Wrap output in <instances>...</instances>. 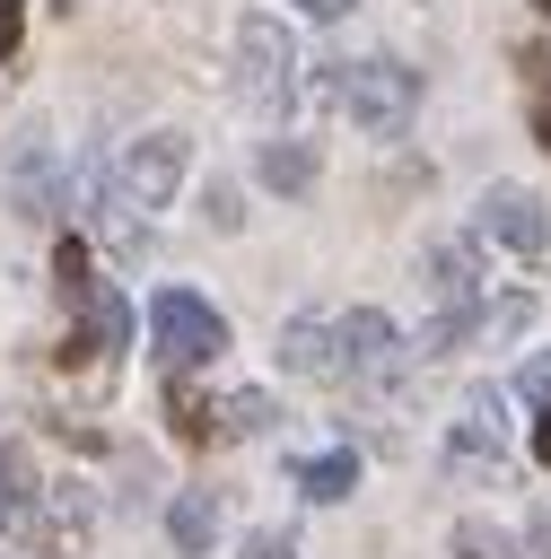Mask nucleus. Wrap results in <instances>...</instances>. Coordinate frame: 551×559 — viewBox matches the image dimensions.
Wrapping results in <instances>:
<instances>
[{"label": "nucleus", "mask_w": 551, "mask_h": 559, "mask_svg": "<svg viewBox=\"0 0 551 559\" xmlns=\"http://www.w3.org/2000/svg\"><path fill=\"white\" fill-rule=\"evenodd\" d=\"M236 96L254 114H289V96H297V35L271 9L236 17Z\"/></svg>", "instance_id": "1"}, {"label": "nucleus", "mask_w": 551, "mask_h": 559, "mask_svg": "<svg viewBox=\"0 0 551 559\" xmlns=\"http://www.w3.org/2000/svg\"><path fill=\"white\" fill-rule=\"evenodd\" d=\"M332 96H341V114L367 131V140H394V131H411V114H420V70L411 61H341V79H332Z\"/></svg>", "instance_id": "2"}, {"label": "nucleus", "mask_w": 551, "mask_h": 559, "mask_svg": "<svg viewBox=\"0 0 551 559\" xmlns=\"http://www.w3.org/2000/svg\"><path fill=\"white\" fill-rule=\"evenodd\" d=\"M184 157H192V140H184V131H149V140H131V148L114 157V175H105V201H114V210H131V218L166 210V201H175V183H184Z\"/></svg>", "instance_id": "3"}, {"label": "nucleus", "mask_w": 551, "mask_h": 559, "mask_svg": "<svg viewBox=\"0 0 551 559\" xmlns=\"http://www.w3.org/2000/svg\"><path fill=\"white\" fill-rule=\"evenodd\" d=\"M149 341H157L166 376H184V367H210L227 349V314L210 297H192V288H157L149 297Z\"/></svg>", "instance_id": "4"}, {"label": "nucleus", "mask_w": 551, "mask_h": 559, "mask_svg": "<svg viewBox=\"0 0 551 559\" xmlns=\"http://www.w3.org/2000/svg\"><path fill=\"white\" fill-rule=\"evenodd\" d=\"M9 201H17V218H35V227H61V218H70V166H61V148H52L44 131H17V140H9Z\"/></svg>", "instance_id": "5"}, {"label": "nucleus", "mask_w": 551, "mask_h": 559, "mask_svg": "<svg viewBox=\"0 0 551 559\" xmlns=\"http://www.w3.org/2000/svg\"><path fill=\"white\" fill-rule=\"evenodd\" d=\"M0 533L17 542V550H35L44 559V480H35V463H26V445L17 437H0Z\"/></svg>", "instance_id": "6"}, {"label": "nucleus", "mask_w": 551, "mask_h": 559, "mask_svg": "<svg viewBox=\"0 0 551 559\" xmlns=\"http://www.w3.org/2000/svg\"><path fill=\"white\" fill-rule=\"evenodd\" d=\"M472 227H481L490 245H507V253H542V245H551V210H542V192H525V183H490Z\"/></svg>", "instance_id": "7"}, {"label": "nucleus", "mask_w": 551, "mask_h": 559, "mask_svg": "<svg viewBox=\"0 0 551 559\" xmlns=\"http://www.w3.org/2000/svg\"><path fill=\"white\" fill-rule=\"evenodd\" d=\"M332 332H341V376H359V384H385V376H402V332H394V314H376V306H350Z\"/></svg>", "instance_id": "8"}, {"label": "nucleus", "mask_w": 551, "mask_h": 559, "mask_svg": "<svg viewBox=\"0 0 551 559\" xmlns=\"http://www.w3.org/2000/svg\"><path fill=\"white\" fill-rule=\"evenodd\" d=\"M420 280H429L437 306H472V314H481V245H472V236H437V245L420 253Z\"/></svg>", "instance_id": "9"}, {"label": "nucleus", "mask_w": 551, "mask_h": 559, "mask_svg": "<svg viewBox=\"0 0 551 559\" xmlns=\"http://www.w3.org/2000/svg\"><path fill=\"white\" fill-rule=\"evenodd\" d=\"M280 376L341 384V332H332L324 314H289V323H280Z\"/></svg>", "instance_id": "10"}, {"label": "nucleus", "mask_w": 551, "mask_h": 559, "mask_svg": "<svg viewBox=\"0 0 551 559\" xmlns=\"http://www.w3.org/2000/svg\"><path fill=\"white\" fill-rule=\"evenodd\" d=\"M315 175H324L315 140H262V148H254V183H262V192H280V201H306V192H315Z\"/></svg>", "instance_id": "11"}, {"label": "nucleus", "mask_w": 551, "mask_h": 559, "mask_svg": "<svg viewBox=\"0 0 551 559\" xmlns=\"http://www.w3.org/2000/svg\"><path fill=\"white\" fill-rule=\"evenodd\" d=\"M166 542H175L184 559H210V542H219V498H210V489H175V498H166Z\"/></svg>", "instance_id": "12"}, {"label": "nucleus", "mask_w": 551, "mask_h": 559, "mask_svg": "<svg viewBox=\"0 0 551 559\" xmlns=\"http://www.w3.org/2000/svg\"><path fill=\"white\" fill-rule=\"evenodd\" d=\"M79 314H87V349H122V341H131V306H122V288H105V280H87V297H79Z\"/></svg>", "instance_id": "13"}, {"label": "nucleus", "mask_w": 551, "mask_h": 559, "mask_svg": "<svg viewBox=\"0 0 551 559\" xmlns=\"http://www.w3.org/2000/svg\"><path fill=\"white\" fill-rule=\"evenodd\" d=\"M297 489H306L315 507L350 498V489H359V454H350V445H341V454H306V463H297Z\"/></svg>", "instance_id": "14"}, {"label": "nucleus", "mask_w": 551, "mask_h": 559, "mask_svg": "<svg viewBox=\"0 0 551 559\" xmlns=\"http://www.w3.org/2000/svg\"><path fill=\"white\" fill-rule=\"evenodd\" d=\"M446 542H455V559H534V550H525L516 533H499L490 515H464V524H455Z\"/></svg>", "instance_id": "15"}, {"label": "nucleus", "mask_w": 551, "mask_h": 559, "mask_svg": "<svg viewBox=\"0 0 551 559\" xmlns=\"http://www.w3.org/2000/svg\"><path fill=\"white\" fill-rule=\"evenodd\" d=\"M52 280H61V297H70V306L87 297V245H79V236H61V245H52Z\"/></svg>", "instance_id": "16"}, {"label": "nucleus", "mask_w": 551, "mask_h": 559, "mask_svg": "<svg viewBox=\"0 0 551 559\" xmlns=\"http://www.w3.org/2000/svg\"><path fill=\"white\" fill-rule=\"evenodd\" d=\"M525 323H534V297H499V306H481V332H490V341H516Z\"/></svg>", "instance_id": "17"}, {"label": "nucleus", "mask_w": 551, "mask_h": 559, "mask_svg": "<svg viewBox=\"0 0 551 559\" xmlns=\"http://www.w3.org/2000/svg\"><path fill=\"white\" fill-rule=\"evenodd\" d=\"M201 218H210L219 236H236V227H245V210H236V192H227V183H210V192H201Z\"/></svg>", "instance_id": "18"}, {"label": "nucleus", "mask_w": 551, "mask_h": 559, "mask_svg": "<svg viewBox=\"0 0 551 559\" xmlns=\"http://www.w3.org/2000/svg\"><path fill=\"white\" fill-rule=\"evenodd\" d=\"M17 35H26V0H0V61L17 52Z\"/></svg>", "instance_id": "19"}, {"label": "nucleus", "mask_w": 551, "mask_h": 559, "mask_svg": "<svg viewBox=\"0 0 551 559\" xmlns=\"http://www.w3.org/2000/svg\"><path fill=\"white\" fill-rule=\"evenodd\" d=\"M525 393H534V402H551V349H542V358H525Z\"/></svg>", "instance_id": "20"}, {"label": "nucleus", "mask_w": 551, "mask_h": 559, "mask_svg": "<svg viewBox=\"0 0 551 559\" xmlns=\"http://www.w3.org/2000/svg\"><path fill=\"white\" fill-rule=\"evenodd\" d=\"M245 559H297V550H289L280 533H254V542H245Z\"/></svg>", "instance_id": "21"}, {"label": "nucleus", "mask_w": 551, "mask_h": 559, "mask_svg": "<svg viewBox=\"0 0 551 559\" xmlns=\"http://www.w3.org/2000/svg\"><path fill=\"white\" fill-rule=\"evenodd\" d=\"M525 79H542V87H551V44H534V52H525Z\"/></svg>", "instance_id": "22"}, {"label": "nucleus", "mask_w": 551, "mask_h": 559, "mask_svg": "<svg viewBox=\"0 0 551 559\" xmlns=\"http://www.w3.org/2000/svg\"><path fill=\"white\" fill-rule=\"evenodd\" d=\"M525 550H534V559H551V507L534 515V542H525Z\"/></svg>", "instance_id": "23"}, {"label": "nucleus", "mask_w": 551, "mask_h": 559, "mask_svg": "<svg viewBox=\"0 0 551 559\" xmlns=\"http://www.w3.org/2000/svg\"><path fill=\"white\" fill-rule=\"evenodd\" d=\"M297 9H306V17H350L359 0H297Z\"/></svg>", "instance_id": "24"}, {"label": "nucleus", "mask_w": 551, "mask_h": 559, "mask_svg": "<svg viewBox=\"0 0 551 559\" xmlns=\"http://www.w3.org/2000/svg\"><path fill=\"white\" fill-rule=\"evenodd\" d=\"M534 463H551V402H542V419H534Z\"/></svg>", "instance_id": "25"}, {"label": "nucleus", "mask_w": 551, "mask_h": 559, "mask_svg": "<svg viewBox=\"0 0 551 559\" xmlns=\"http://www.w3.org/2000/svg\"><path fill=\"white\" fill-rule=\"evenodd\" d=\"M534 131H542V148H551V114H542V122H534Z\"/></svg>", "instance_id": "26"}, {"label": "nucleus", "mask_w": 551, "mask_h": 559, "mask_svg": "<svg viewBox=\"0 0 551 559\" xmlns=\"http://www.w3.org/2000/svg\"><path fill=\"white\" fill-rule=\"evenodd\" d=\"M52 9H61V17H70V9H79V0H52Z\"/></svg>", "instance_id": "27"}, {"label": "nucleus", "mask_w": 551, "mask_h": 559, "mask_svg": "<svg viewBox=\"0 0 551 559\" xmlns=\"http://www.w3.org/2000/svg\"><path fill=\"white\" fill-rule=\"evenodd\" d=\"M534 9H542V17H551V0H534Z\"/></svg>", "instance_id": "28"}]
</instances>
